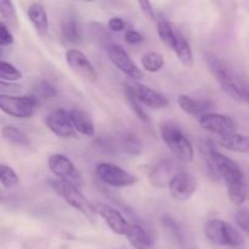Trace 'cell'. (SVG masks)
I'll use <instances>...</instances> for the list:
<instances>
[{
    "mask_svg": "<svg viewBox=\"0 0 249 249\" xmlns=\"http://www.w3.org/2000/svg\"><path fill=\"white\" fill-rule=\"evenodd\" d=\"M49 170L60 181L68 182L79 187L83 184V177L80 170L75 167L71 158L63 153H53L48 160Z\"/></svg>",
    "mask_w": 249,
    "mask_h": 249,
    "instance_id": "52a82bcc",
    "label": "cell"
},
{
    "mask_svg": "<svg viewBox=\"0 0 249 249\" xmlns=\"http://www.w3.org/2000/svg\"><path fill=\"white\" fill-rule=\"evenodd\" d=\"M34 96L38 97V100L40 101L41 99H51L56 95V89L53 88V85H51L49 82H39L36 87V92H34Z\"/></svg>",
    "mask_w": 249,
    "mask_h": 249,
    "instance_id": "4dcf8cb0",
    "label": "cell"
},
{
    "mask_svg": "<svg viewBox=\"0 0 249 249\" xmlns=\"http://www.w3.org/2000/svg\"><path fill=\"white\" fill-rule=\"evenodd\" d=\"M139 6H140L141 12L143 14V16L148 19V21H156V14L155 9H153L152 4L150 1H146V0H140L138 2Z\"/></svg>",
    "mask_w": 249,
    "mask_h": 249,
    "instance_id": "d590c367",
    "label": "cell"
},
{
    "mask_svg": "<svg viewBox=\"0 0 249 249\" xmlns=\"http://www.w3.org/2000/svg\"><path fill=\"white\" fill-rule=\"evenodd\" d=\"M23 87L16 83L4 82L0 79V95H16L22 91Z\"/></svg>",
    "mask_w": 249,
    "mask_h": 249,
    "instance_id": "836d02e7",
    "label": "cell"
},
{
    "mask_svg": "<svg viewBox=\"0 0 249 249\" xmlns=\"http://www.w3.org/2000/svg\"><path fill=\"white\" fill-rule=\"evenodd\" d=\"M178 105L180 109L190 116L201 117L202 114L208 113L209 109L213 108V102L208 99H196L190 95L181 94L178 97Z\"/></svg>",
    "mask_w": 249,
    "mask_h": 249,
    "instance_id": "2e32d148",
    "label": "cell"
},
{
    "mask_svg": "<svg viewBox=\"0 0 249 249\" xmlns=\"http://www.w3.org/2000/svg\"><path fill=\"white\" fill-rule=\"evenodd\" d=\"M94 208L95 212H96V215H99L100 218L104 219L105 223H106L107 226L111 229L112 232H114L118 236L125 235L130 223L124 218V215L118 211V209L109 206V204L101 203V202L95 203Z\"/></svg>",
    "mask_w": 249,
    "mask_h": 249,
    "instance_id": "4fadbf2b",
    "label": "cell"
},
{
    "mask_svg": "<svg viewBox=\"0 0 249 249\" xmlns=\"http://www.w3.org/2000/svg\"><path fill=\"white\" fill-rule=\"evenodd\" d=\"M50 185L58 197H61L66 203L70 204L75 211L82 213L85 218L91 221L96 219L97 215L94 204L82 194L79 187L68 184V182L60 181V180H51Z\"/></svg>",
    "mask_w": 249,
    "mask_h": 249,
    "instance_id": "3957f363",
    "label": "cell"
},
{
    "mask_svg": "<svg viewBox=\"0 0 249 249\" xmlns=\"http://www.w3.org/2000/svg\"><path fill=\"white\" fill-rule=\"evenodd\" d=\"M198 123L204 130L220 136H225L236 131L235 122L226 114L208 112L198 117Z\"/></svg>",
    "mask_w": 249,
    "mask_h": 249,
    "instance_id": "8fae6325",
    "label": "cell"
},
{
    "mask_svg": "<svg viewBox=\"0 0 249 249\" xmlns=\"http://www.w3.org/2000/svg\"><path fill=\"white\" fill-rule=\"evenodd\" d=\"M107 55H108L109 61L118 68L121 72L128 75L129 78L134 80H138L142 78V72L140 68L136 66V63L131 60L130 55L126 53L125 49L119 44L109 43L106 45Z\"/></svg>",
    "mask_w": 249,
    "mask_h": 249,
    "instance_id": "9c48e42d",
    "label": "cell"
},
{
    "mask_svg": "<svg viewBox=\"0 0 249 249\" xmlns=\"http://www.w3.org/2000/svg\"><path fill=\"white\" fill-rule=\"evenodd\" d=\"M1 135L5 140L9 141L12 145L28 146L29 142H31L27 134L14 125H5L1 129Z\"/></svg>",
    "mask_w": 249,
    "mask_h": 249,
    "instance_id": "d4e9b609",
    "label": "cell"
},
{
    "mask_svg": "<svg viewBox=\"0 0 249 249\" xmlns=\"http://www.w3.org/2000/svg\"><path fill=\"white\" fill-rule=\"evenodd\" d=\"M0 78L4 82L14 83L22 79V72L10 62L0 60Z\"/></svg>",
    "mask_w": 249,
    "mask_h": 249,
    "instance_id": "f1b7e54d",
    "label": "cell"
},
{
    "mask_svg": "<svg viewBox=\"0 0 249 249\" xmlns=\"http://www.w3.org/2000/svg\"><path fill=\"white\" fill-rule=\"evenodd\" d=\"M124 92H125L126 101H128V104H129V106H130L131 111L135 113V116L138 117L139 121L142 122L143 124H150V118H148L147 113H146L145 109H143L142 105H141L140 102H139L138 100L135 99V96L131 94V91L128 89V88H126V85H125V90H124Z\"/></svg>",
    "mask_w": 249,
    "mask_h": 249,
    "instance_id": "f546056e",
    "label": "cell"
},
{
    "mask_svg": "<svg viewBox=\"0 0 249 249\" xmlns=\"http://www.w3.org/2000/svg\"><path fill=\"white\" fill-rule=\"evenodd\" d=\"M65 56L68 66L77 74H79L84 79L90 80V82H95L97 79L96 70L84 53H82L78 49H70Z\"/></svg>",
    "mask_w": 249,
    "mask_h": 249,
    "instance_id": "9a60e30c",
    "label": "cell"
},
{
    "mask_svg": "<svg viewBox=\"0 0 249 249\" xmlns=\"http://www.w3.org/2000/svg\"><path fill=\"white\" fill-rule=\"evenodd\" d=\"M175 165L170 160H164L156 164L150 173V182L152 186L162 189L168 186L170 179L175 175Z\"/></svg>",
    "mask_w": 249,
    "mask_h": 249,
    "instance_id": "e0dca14e",
    "label": "cell"
},
{
    "mask_svg": "<svg viewBox=\"0 0 249 249\" xmlns=\"http://www.w3.org/2000/svg\"><path fill=\"white\" fill-rule=\"evenodd\" d=\"M62 36L68 43L78 44L82 40V33H80L79 26H78L77 19L73 16H67L62 21V27H61Z\"/></svg>",
    "mask_w": 249,
    "mask_h": 249,
    "instance_id": "cb8c5ba5",
    "label": "cell"
},
{
    "mask_svg": "<svg viewBox=\"0 0 249 249\" xmlns=\"http://www.w3.org/2000/svg\"><path fill=\"white\" fill-rule=\"evenodd\" d=\"M0 182L6 189H14L19 184V178L11 167L0 164Z\"/></svg>",
    "mask_w": 249,
    "mask_h": 249,
    "instance_id": "83f0119b",
    "label": "cell"
},
{
    "mask_svg": "<svg viewBox=\"0 0 249 249\" xmlns=\"http://www.w3.org/2000/svg\"><path fill=\"white\" fill-rule=\"evenodd\" d=\"M124 39L128 44H131V45H136V44H140L143 41V36L139 31H135V29H128L124 34Z\"/></svg>",
    "mask_w": 249,
    "mask_h": 249,
    "instance_id": "8d00e7d4",
    "label": "cell"
},
{
    "mask_svg": "<svg viewBox=\"0 0 249 249\" xmlns=\"http://www.w3.org/2000/svg\"><path fill=\"white\" fill-rule=\"evenodd\" d=\"M207 63L223 91L235 101L249 106V83L247 80L215 56H208Z\"/></svg>",
    "mask_w": 249,
    "mask_h": 249,
    "instance_id": "6da1fadb",
    "label": "cell"
},
{
    "mask_svg": "<svg viewBox=\"0 0 249 249\" xmlns=\"http://www.w3.org/2000/svg\"><path fill=\"white\" fill-rule=\"evenodd\" d=\"M46 126L49 130L56 136L61 139H74L77 133L73 129L72 123H71L70 114L68 111L63 108H57L55 111L50 112L45 119Z\"/></svg>",
    "mask_w": 249,
    "mask_h": 249,
    "instance_id": "5bb4252c",
    "label": "cell"
},
{
    "mask_svg": "<svg viewBox=\"0 0 249 249\" xmlns=\"http://www.w3.org/2000/svg\"><path fill=\"white\" fill-rule=\"evenodd\" d=\"M157 33L160 41L173 50V46H174L177 36L179 34V31L175 28L174 24L164 21V19H160V21L157 22Z\"/></svg>",
    "mask_w": 249,
    "mask_h": 249,
    "instance_id": "603a6c76",
    "label": "cell"
},
{
    "mask_svg": "<svg viewBox=\"0 0 249 249\" xmlns=\"http://www.w3.org/2000/svg\"><path fill=\"white\" fill-rule=\"evenodd\" d=\"M108 27L111 31L117 32V33H118V32L124 31V28H125V22H124V19L122 18V17L113 16L109 18Z\"/></svg>",
    "mask_w": 249,
    "mask_h": 249,
    "instance_id": "74e56055",
    "label": "cell"
},
{
    "mask_svg": "<svg viewBox=\"0 0 249 249\" xmlns=\"http://www.w3.org/2000/svg\"><path fill=\"white\" fill-rule=\"evenodd\" d=\"M0 15L10 23H15L17 21L16 9L15 4L10 0H0Z\"/></svg>",
    "mask_w": 249,
    "mask_h": 249,
    "instance_id": "1f68e13d",
    "label": "cell"
},
{
    "mask_svg": "<svg viewBox=\"0 0 249 249\" xmlns=\"http://www.w3.org/2000/svg\"><path fill=\"white\" fill-rule=\"evenodd\" d=\"M208 157L214 169L225 180L226 186L245 184V174L235 160L219 152L214 147H209Z\"/></svg>",
    "mask_w": 249,
    "mask_h": 249,
    "instance_id": "8992f818",
    "label": "cell"
},
{
    "mask_svg": "<svg viewBox=\"0 0 249 249\" xmlns=\"http://www.w3.org/2000/svg\"><path fill=\"white\" fill-rule=\"evenodd\" d=\"M27 15L32 26L40 36H45L49 32V17L41 2H32L27 9Z\"/></svg>",
    "mask_w": 249,
    "mask_h": 249,
    "instance_id": "ac0fdd59",
    "label": "cell"
},
{
    "mask_svg": "<svg viewBox=\"0 0 249 249\" xmlns=\"http://www.w3.org/2000/svg\"><path fill=\"white\" fill-rule=\"evenodd\" d=\"M198 182L189 172H177L168 184L170 196L179 202H185L191 198L197 191Z\"/></svg>",
    "mask_w": 249,
    "mask_h": 249,
    "instance_id": "30bf717a",
    "label": "cell"
},
{
    "mask_svg": "<svg viewBox=\"0 0 249 249\" xmlns=\"http://www.w3.org/2000/svg\"><path fill=\"white\" fill-rule=\"evenodd\" d=\"M160 138L179 162L191 163L194 160V146L179 124L172 121L163 123L160 125Z\"/></svg>",
    "mask_w": 249,
    "mask_h": 249,
    "instance_id": "7a4b0ae2",
    "label": "cell"
},
{
    "mask_svg": "<svg viewBox=\"0 0 249 249\" xmlns=\"http://www.w3.org/2000/svg\"><path fill=\"white\" fill-rule=\"evenodd\" d=\"M95 173L104 184L112 187H129L133 186L138 181L136 177H134L131 173L113 163H99L95 168Z\"/></svg>",
    "mask_w": 249,
    "mask_h": 249,
    "instance_id": "ba28073f",
    "label": "cell"
},
{
    "mask_svg": "<svg viewBox=\"0 0 249 249\" xmlns=\"http://www.w3.org/2000/svg\"><path fill=\"white\" fill-rule=\"evenodd\" d=\"M175 55H177L178 60L186 67H191L194 65V53H192V49L190 46L187 39L182 36L179 32L175 40L174 46H173Z\"/></svg>",
    "mask_w": 249,
    "mask_h": 249,
    "instance_id": "7402d4cb",
    "label": "cell"
},
{
    "mask_svg": "<svg viewBox=\"0 0 249 249\" xmlns=\"http://www.w3.org/2000/svg\"><path fill=\"white\" fill-rule=\"evenodd\" d=\"M204 235L213 245L223 247H238L243 243L241 233L231 224L220 219H212L204 225Z\"/></svg>",
    "mask_w": 249,
    "mask_h": 249,
    "instance_id": "277c9868",
    "label": "cell"
},
{
    "mask_svg": "<svg viewBox=\"0 0 249 249\" xmlns=\"http://www.w3.org/2000/svg\"><path fill=\"white\" fill-rule=\"evenodd\" d=\"M126 88L142 106L151 107V108H167L169 106V100L164 95L147 85L134 83V84H126Z\"/></svg>",
    "mask_w": 249,
    "mask_h": 249,
    "instance_id": "7c38bea8",
    "label": "cell"
},
{
    "mask_svg": "<svg viewBox=\"0 0 249 249\" xmlns=\"http://www.w3.org/2000/svg\"><path fill=\"white\" fill-rule=\"evenodd\" d=\"M141 65H142L143 70L150 73L160 72L163 68V66H164V57L160 53L150 51V53H146L142 56V58H141Z\"/></svg>",
    "mask_w": 249,
    "mask_h": 249,
    "instance_id": "484cf974",
    "label": "cell"
},
{
    "mask_svg": "<svg viewBox=\"0 0 249 249\" xmlns=\"http://www.w3.org/2000/svg\"><path fill=\"white\" fill-rule=\"evenodd\" d=\"M220 146L229 151L238 153H249V136L231 133L220 138Z\"/></svg>",
    "mask_w": 249,
    "mask_h": 249,
    "instance_id": "44dd1931",
    "label": "cell"
},
{
    "mask_svg": "<svg viewBox=\"0 0 249 249\" xmlns=\"http://www.w3.org/2000/svg\"><path fill=\"white\" fill-rule=\"evenodd\" d=\"M68 114H70L71 123H72L75 133L80 134V135L89 136V138L95 135L94 122H92L91 117L87 112L80 108H73L68 111Z\"/></svg>",
    "mask_w": 249,
    "mask_h": 249,
    "instance_id": "d6986e66",
    "label": "cell"
},
{
    "mask_svg": "<svg viewBox=\"0 0 249 249\" xmlns=\"http://www.w3.org/2000/svg\"><path fill=\"white\" fill-rule=\"evenodd\" d=\"M124 236L134 249H153L152 238L139 224H130Z\"/></svg>",
    "mask_w": 249,
    "mask_h": 249,
    "instance_id": "ffe728a7",
    "label": "cell"
},
{
    "mask_svg": "<svg viewBox=\"0 0 249 249\" xmlns=\"http://www.w3.org/2000/svg\"><path fill=\"white\" fill-rule=\"evenodd\" d=\"M122 147L124 152L130 156H139L142 152V142L140 139L133 133L125 134L122 139Z\"/></svg>",
    "mask_w": 249,
    "mask_h": 249,
    "instance_id": "4316f807",
    "label": "cell"
},
{
    "mask_svg": "<svg viewBox=\"0 0 249 249\" xmlns=\"http://www.w3.org/2000/svg\"><path fill=\"white\" fill-rule=\"evenodd\" d=\"M14 43V36L4 22H0V46H9Z\"/></svg>",
    "mask_w": 249,
    "mask_h": 249,
    "instance_id": "e575fe53",
    "label": "cell"
},
{
    "mask_svg": "<svg viewBox=\"0 0 249 249\" xmlns=\"http://www.w3.org/2000/svg\"><path fill=\"white\" fill-rule=\"evenodd\" d=\"M40 101L31 95H0V111L17 119H28L34 114Z\"/></svg>",
    "mask_w": 249,
    "mask_h": 249,
    "instance_id": "5b68a950",
    "label": "cell"
},
{
    "mask_svg": "<svg viewBox=\"0 0 249 249\" xmlns=\"http://www.w3.org/2000/svg\"><path fill=\"white\" fill-rule=\"evenodd\" d=\"M235 220L243 232L249 233V209H240L236 212Z\"/></svg>",
    "mask_w": 249,
    "mask_h": 249,
    "instance_id": "d6a6232c",
    "label": "cell"
}]
</instances>
